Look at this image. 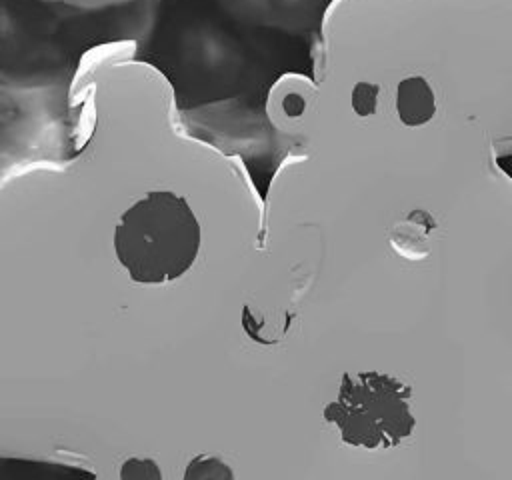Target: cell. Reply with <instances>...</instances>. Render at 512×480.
<instances>
[{
  "label": "cell",
  "instance_id": "obj_2",
  "mask_svg": "<svg viewBox=\"0 0 512 480\" xmlns=\"http://www.w3.org/2000/svg\"><path fill=\"white\" fill-rule=\"evenodd\" d=\"M344 444L364 450L394 448L412 436V386L380 370L346 372L338 394L324 406Z\"/></svg>",
  "mask_w": 512,
  "mask_h": 480
},
{
  "label": "cell",
  "instance_id": "obj_3",
  "mask_svg": "<svg viewBox=\"0 0 512 480\" xmlns=\"http://www.w3.org/2000/svg\"><path fill=\"white\" fill-rule=\"evenodd\" d=\"M396 112L404 126L418 128L436 114V96L424 76H410L398 82Z\"/></svg>",
  "mask_w": 512,
  "mask_h": 480
},
{
  "label": "cell",
  "instance_id": "obj_1",
  "mask_svg": "<svg viewBox=\"0 0 512 480\" xmlns=\"http://www.w3.org/2000/svg\"><path fill=\"white\" fill-rule=\"evenodd\" d=\"M202 242L188 200L172 190H152L126 208L114 226V254L130 280L164 284L184 276Z\"/></svg>",
  "mask_w": 512,
  "mask_h": 480
},
{
  "label": "cell",
  "instance_id": "obj_4",
  "mask_svg": "<svg viewBox=\"0 0 512 480\" xmlns=\"http://www.w3.org/2000/svg\"><path fill=\"white\" fill-rule=\"evenodd\" d=\"M378 84L374 82H358L352 90V108L358 116H370L378 106Z\"/></svg>",
  "mask_w": 512,
  "mask_h": 480
}]
</instances>
